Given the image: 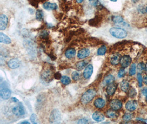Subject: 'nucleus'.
Returning <instances> with one entry per match:
<instances>
[{"mask_svg":"<svg viewBox=\"0 0 147 124\" xmlns=\"http://www.w3.org/2000/svg\"><path fill=\"white\" fill-rule=\"evenodd\" d=\"M96 92L94 89H89L82 95L81 102L83 104H87L90 103L95 96Z\"/></svg>","mask_w":147,"mask_h":124,"instance_id":"1","label":"nucleus"},{"mask_svg":"<svg viewBox=\"0 0 147 124\" xmlns=\"http://www.w3.org/2000/svg\"><path fill=\"white\" fill-rule=\"evenodd\" d=\"M110 33L113 37L117 39H123L127 35V31L121 28L113 27L110 29Z\"/></svg>","mask_w":147,"mask_h":124,"instance_id":"2","label":"nucleus"},{"mask_svg":"<svg viewBox=\"0 0 147 124\" xmlns=\"http://www.w3.org/2000/svg\"><path fill=\"white\" fill-rule=\"evenodd\" d=\"M54 74L52 69L49 67L45 68L41 73V79L43 81L46 82H49L52 79Z\"/></svg>","mask_w":147,"mask_h":124,"instance_id":"3","label":"nucleus"},{"mask_svg":"<svg viewBox=\"0 0 147 124\" xmlns=\"http://www.w3.org/2000/svg\"><path fill=\"white\" fill-rule=\"evenodd\" d=\"M13 114L16 116H22L25 114V109L23 105L21 103L13 107L12 109Z\"/></svg>","mask_w":147,"mask_h":124,"instance_id":"4","label":"nucleus"},{"mask_svg":"<svg viewBox=\"0 0 147 124\" xmlns=\"http://www.w3.org/2000/svg\"><path fill=\"white\" fill-rule=\"evenodd\" d=\"M50 121L51 123H59L61 121V114L57 109L52 110L50 115Z\"/></svg>","mask_w":147,"mask_h":124,"instance_id":"5","label":"nucleus"},{"mask_svg":"<svg viewBox=\"0 0 147 124\" xmlns=\"http://www.w3.org/2000/svg\"><path fill=\"white\" fill-rule=\"evenodd\" d=\"M11 91L6 87H1L0 90V96L3 99H8L11 97Z\"/></svg>","mask_w":147,"mask_h":124,"instance_id":"6","label":"nucleus"},{"mask_svg":"<svg viewBox=\"0 0 147 124\" xmlns=\"http://www.w3.org/2000/svg\"><path fill=\"white\" fill-rule=\"evenodd\" d=\"M94 68L92 65H87L83 72V77L85 79H89L93 73Z\"/></svg>","mask_w":147,"mask_h":124,"instance_id":"7","label":"nucleus"},{"mask_svg":"<svg viewBox=\"0 0 147 124\" xmlns=\"http://www.w3.org/2000/svg\"><path fill=\"white\" fill-rule=\"evenodd\" d=\"M132 62L131 57L128 55H125L121 57L120 60V64L123 68H126L130 65Z\"/></svg>","mask_w":147,"mask_h":124,"instance_id":"8","label":"nucleus"},{"mask_svg":"<svg viewBox=\"0 0 147 124\" xmlns=\"http://www.w3.org/2000/svg\"><path fill=\"white\" fill-rule=\"evenodd\" d=\"M21 61L18 58H12L7 62L8 66L12 69H16L21 66Z\"/></svg>","mask_w":147,"mask_h":124,"instance_id":"9","label":"nucleus"},{"mask_svg":"<svg viewBox=\"0 0 147 124\" xmlns=\"http://www.w3.org/2000/svg\"><path fill=\"white\" fill-rule=\"evenodd\" d=\"M110 105L112 109L117 111V110H120L122 108V103L120 100L118 99H113L111 101V102L110 103Z\"/></svg>","mask_w":147,"mask_h":124,"instance_id":"10","label":"nucleus"},{"mask_svg":"<svg viewBox=\"0 0 147 124\" xmlns=\"http://www.w3.org/2000/svg\"><path fill=\"white\" fill-rule=\"evenodd\" d=\"M8 24V18L5 15L2 14L0 16V30H4Z\"/></svg>","mask_w":147,"mask_h":124,"instance_id":"11","label":"nucleus"},{"mask_svg":"<svg viewBox=\"0 0 147 124\" xmlns=\"http://www.w3.org/2000/svg\"><path fill=\"white\" fill-rule=\"evenodd\" d=\"M138 106V103L136 100L128 101L126 104V108L130 112H133L135 110Z\"/></svg>","mask_w":147,"mask_h":124,"instance_id":"12","label":"nucleus"},{"mask_svg":"<svg viewBox=\"0 0 147 124\" xmlns=\"http://www.w3.org/2000/svg\"><path fill=\"white\" fill-rule=\"evenodd\" d=\"M92 118L94 121L96 122H102L104 120L105 116L103 113L97 111L93 113Z\"/></svg>","mask_w":147,"mask_h":124,"instance_id":"13","label":"nucleus"},{"mask_svg":"<svg viewBox=\"0 0 147 124\" xmlns=\"http://www.w3.org/2000/svg\"><path fill=\"white\" fill-rule=\"evenodd\" d=\"M90 50L88 49L84 48V49H82L80 50L79 51L78 53L77 56L78 58H79L80 59H83L86 58V57H88L89 55H90Z\"/></svg>","mask_w":147,"mask_h":124,"instance_id":"14","label":"nucleus"},{"mask_svg":"<svg viewBox=\"0 0 147 124\" xmlns=\"http://www.w3.org/2000/svg\"><path fill=\"white\" fill-rule=\"evenodd\" d=\"M121 58V57L120 54L118 53L114 54L111 57V58H110V63L112 65H117L119 63H120Z\"/></svg>","mask_w":147,"mask_h":124,"instance_id":"15","label":"nucleus"},{"mask_svg":"<svg viewBox=\"0 0 147 124\" xmlns=\"http://www.w3.org/2000/svg\"><path fill=\"white\" fill-rule=\"evenodd\" d=\"M105 104H106V102L104 99H103L102 98H98L96 99L94 101V106L98 109H102L103 108Z\"/></svg>","mask_w":147,"mask_h":124,"instance_id":"16","label":"nucleus"},{"mask_svg":"<svg viewBox=\"0 0 147 124\" xmlns=\"http://www.w3.org/2000/svg\"><path fill=\"white\" fill-rule=\"evenodd\" d=\"M116 88H117V85L115 83H114L113 82L112 83L109 84V85H108L106 88L107 94L110 96L113 95L116 90Z\"/></svg>","mask_w":147,"mask_h":124,"instance_id":"17","label":"nucleus"},{"mask_svg":"<svg viewBox=\"0 0 147 124\" xmlns=\"http://www.w3.org/2000/svg\"><path fill=\"white\" fill-rule=\"evenodd\" d=\"M0 42L5 44H10L11 43V39L7 35L0 33Z\"/></svg>","mask_w":147,"mask_h":124,"instance_id":"18","label":"nucleus"},{"mask_svg":"<svg viewBox=\"0 0 147 124\" xmlns=\"http://www.w3.org/2000/svg\"><path fill=\"white\" fill-rule=\"evenodd\" d=\"M43 7L46 10H55L57 9V5L56 3L47 2L44 3Z\"/></svg>","mask_w":147,"mask_h":124,"instance_id":"19","label":"nucleus"},{"mask_svg":"<svg viewBox=\"0 0 147 124\" xmlns=\"http://www.w3.org/2000/svg\"><path fill=\"white\" fill-rule=\"evenodd\" d=\"M76 54V50L73 48L68 49L65 52V56L68 59H71L75 57Z\"/></svg>","mask_w":147,"mask_h":124,"instance_id":"20","label":"nucleus"},{"mask_svg":"<svg viewBox=\"0 0 147 124\" xmlns=\"http://www.w3.org/2000/svg\"><path fill=\"white\" fill-rule=\"evenodd\" d=\"M115 77L113 75H109L104 78L103 83L104 86L109 85V84L113 83L115 81Z\"/></svg>","mask_w":147,"mask_h":124,"instance_id":"21","label":"nucleus"},{"mask_svg":"<svg viewBox=\"0 0 147 124\" xmlns=\"http://www.w3.org/2000/svg\"><path fill=\"white\" fill-rule=\"evenodd\" d=\"M129 87H130V84L129 82H128L127 81L123 80L121 82L120 88L123 92H127L128 89H129Z\"/></svg>","mask_w":147,"mask_h":124,"instance_id":"22","label":"nucleus"},{"mask_svg":"<svg viewBox=\"0 0 147 124\" xmlns=\"http://www.w3.org/2000/svg\"><path fill=\"white\" fill-rule=\"evenodd\" d=\"M106 115L107 117L109 118H116L117 117L118 115V114L117 113L116 110H115L113 109H111V110H108L106 113Z\"/></svg>","mask_w":147,"mask_h":124,"instance_id":"23","label":"nucleus"},{"mask_svg":"<svg viewBox=\"0 0 147 124\" xmlns=\"http://www.w3.org/2000/svg\"><path fill=\"white\" fill-rule=\"evenodd\" d=\"M88 64L86 61H82L77 62L76 65V67L78 71H81L83 70Z\"/></svg>","mask_w":147,"mask_h":124,"instance_id":"24","label":"nucleus"},{"mask_svg":"<svg viewBox=\"0 0 147 124\" xmlns=\"http://www.w3.org/2000/svg\"><path fill=\"white\" fill-rule=\"evenodd\" d=\"M61 82L64 85H68L71 83V80L69 77L66 76H63L61 77L60 79Z\"/></svg>","mask_w":147,"mask_h":124,"instance_id":"25","label":"nucleus"},{"mask_svg":"<svg viewBox=\"0 0 147 124\" xmlns=\"http://www.w3.org/2000/svg\"><path fill=\"white\" fill-rule=\"evenodd\" d=\"M112 21L115 23L118 24H121L125 23L123 21V18L120 16H114L112 18Z\"/></svg>","mask_w":147,"mask_h":124,"instance_id":"26","label":"nucleus"},{"mask_svg":"<svg viewBox=\"0 0 147 124\" xmlns=\"http://www.w3.org/2000/svg\"><path fill=\"white\" fill-rule=\"evenodd\" d=\"M133 114L130 112H127L124 114V115L122 117V119L124 121H129L133 118Z\"/></svg>","mask_w":147,"mask_h":124,"instance_id":"27","label":"nucleus"},{"mask_svg":"<svg viewBox=\"0 0 147 124\" xmlns=\"http://www.w3.org/2000/svg\"><path fill=\"white\" fill-rule=\"evenodd\" d=\"M36 19L41 21L44 19V13L41 10H38L36 12Z\"/></svg>","mask_w":147,"mask_h":124,"instance_id":"28","label":"nucleus"},{"mask_svg":"<svg viewBox=\"0 0 147 124\" xmlns=\"http://www.w3.org/2000/svg\"><path fill=\"white\" fill-rule=\"evenodd\" d=\"M107 51V47L106 46L103 45L100 48H99L97 51V54L99 55H104L106 53Z\"/></svg>","mask_w":147,"mask_h":124,"instance_id":"29","label":"nucleus"},{"mask_svg":"<svg viewBox=\"0 0 147 124\" xmlns=\"http://www.w3.org/2000/svg\"><path fill=\"white\" fill-rule=\"evenodd\" d=\"M81 73L79 72L75 71L72 73V78L74 81H78L80 79Z\"/></svg>","mask_w":147,"mask_h":124,"instance_id":"30","label":"nucleus"},{"mask_svg":"<svg viewBox=\"0 0 147 124\" xmlns=\"http://www.w3.org/2000/svg\"><path fill=\"white\" fill-rule=\"evenodd\" d=\"M136 72V64L133 63L130 66L129 70V75L130 76H133L135 75Z\"/></svg>","mask_w":147,"mask_h":124,"instance_id":"31","label":"nucleus"},{"mask_svg":"<svg viewBox=\"0 0 147 124\" xmlns=\"http://www.w3.org/2000/svg\"><path fill=\"white\" fill-rule=\"evenodd\" d=\"M40 36L43 39H46L48 38L49 33L46 30L43 31L41 32V33L40 34Z\"/></svg>","mask_w":147,"mask_h":124,"instance_id":"32","label":"nucleus"},{"mask_svg":"<svg viewBox=\"0 0 147 124\" xmlns=\"http://www.w3.org/2000/svg\"><path fill=\"white\" fill-rule=\"evenodd\" d=\"M145 67L146 65H145V64L143 62H141L138 65L137 68L139 71H143L145 70Z\"/></svg>","mask_w":147,"mask_h":124,"instance_id":"33","label":"nucleus"},{"mask_svg":"<svg viewBox=\"0 0 147 124\" xmlns=\"http://www.w3.org/2000/svg\"><path fill=\"white\" fill-rule=\"evenodd\" d=\"M30 120L31 122L33 123H37V116H36V114H33L30 116Z\"/></svg>","mask_w":147,"mask_h":124,"instance_id":"34","label":"nucleus"},{"mask_svg":"<svg viewBox=\"0 0 147 124\" xmlns=\"http://www.w3.org/2000/svg\"><path fill=\"white\" fill-rule=\"evenodd\" d=\"M125 75V70L124 68H121L118 71V77L119 78H122Z\"/></svg>","mask_w":147,"mask_h":124,"instance_id":"35","label":"nucleus"},{"mask_svg":"<svg viewBox=\"0 0 147 124\" xmlns=\"http://www.w3.org/2000/svg\"><path fill=\"white\" fill-rule=\"evenodd\" d=\"M137 77L138 82V83H139V87H142V82H143V79H142V77L141 76V73H138Z\"/></svg>","mask_w":147,"mask_h":124,"instance_id":"36","label":"nucleus"},{"mask_svg":"<svg viewBox=\"0 0 147 124\" xmlns=\"http://www.w3.org/2000/svg\"><path fill=\"white\" fill-rule=\"evenodd\" d=\"M90 3L93 6H97L99 3L98 0H89Z\"/></svg>","mask_w":147,"mask_h":124,"instance_id":"37","label":"nucleus"},{"mask_svg":"<svg viewBox=\"0 0 147 124\" xmlns=\"http://www.w3.org/2000/svg\"><path fill=\"white\" fill-rule=\"evenodd\" d=\"M88 122H89V120L86 118L81 119L78 121V123H87Z\"/></svg>","mask_w":147,"mask_h":124,"instance_id":"38","label":"nucleus"},{"mask_svg":"<svg viewBox=\"0 0 147 124\" xmlns=\"http://www.w3.org/2000/svg\"><path fill=\"white\" fill-rule=\"evenodd\" d=\"M54 78L55 79H56V80H60L61 79V78L62 77L61 75L59 73V72H57L56 73H55L54 74Z\"/></svg>","mask_w":147,"mask_h":124,"instance_id":"39","label":"nucleus"},{"mask_svg":"<svg viewBox=\"0 0 147 124\" xmlns=\"http://www.w3.org/2000/svg\"><path fill=\"white\" fill-rule=\"evenodd\" d=\"M142 93H143V94L145 96H147V87L146 88H144L143 90H142Z\"/></svg>","mask_w":147,"mask_h":124,"instance_id":"40","label":"nucleus"},{"mask_svg":"<svg viewBox=\"0 0 147 124\" xmlns=\"http://www.w3.org/2000/svg\"><path fill=\"white\" fill-rule=\"evenodd\" d=\"M12 100L13 101V102H15V103H18L19 102V100H18L17 98H15V97H13L12 98Z\"/></svg>","mask_w":147,"mask_h":124,"instance_id":"41","label":"nucleus"},{"mask_svg":"<svg viewBox=\"0 0 147 124\" xmlns=\"http://www.w3.org/2000/svg\"><path fill=\"white\" fill-rule=\"evenodd\" d=\"M143 82H144L145 84L147 85V76H145L144 77V79H143Z\"/></svg>","mask_w":147,"mask_h":124,"instance_id":"42","label":"nucleus"},{"mask_svg":"<svg viewBox=\"0 0 147 124\" xmlns=\"http://www.w3.org/2000/svg\"><path fill=\"white\" fill-rule=\"evenodd\" d=\"M76 1L78 3H82L83 1V0H76Z\"/></svg>","mask_w":147,"mask_h":124,"instance_id":"43","label":"nucleus"},{"mask_svg":"<svg viewBox=\"0 0 147 124\" xmlns=\"http://www.w3.org/2000/svg\"><path fill=\"white\" fill-rule=\"evenodd\" d=\"M139 1V0H132V2H133V3H137V2H138Z\"/></svg>","mask_w":147,"mask_h":124,"instance_id":"44","label":"nucleus"},{"mask_svg":"<svg viewBox=\"0 0 147 124\" xmlns=\"http://www.w3.org/2000/svg\"><path fill=\"white\" fill-rule=\"evenodd\" d=\"M21 123H29V122H28V121H23V122H22Z\"/></svg>","mask_w":147,"mask_h":124,"instance_id":"45","label":"nucleus"},{"mask_svg":"<svg viewBox=\"0 0 147 124\" xmlns=\"http://www.w3.org/2000/svg\"><path fill=\"white\" fill-rule=\"evenodd\" d=\"M145 12L146 13H147V7L145 8Z\"/></svg>","mask_w":147,"mask_h":124,"instance_id":"46","label":"nucleus"},{"mask_svg":"<svg viewBox=\"0 0 147 124\" xmlns=\"http://www.w3.org/2000/svg\"><path fill=\"white\" fill-rule=\"evenodd\" d=\"M145 71H146V72H147V63H146V67H145Z\"/></svg>","mask_w":147,"mask_h":124,"instance_id":"47","label":"nucleus"},{"mask_svg":"<svg viewBox=\"0 0 147 124\" xmlns=\"http://www.w3.org/2000/svg\"><path fill=\"white\" fill-rule=\"evenodd\" d=\"M111 1H112V2H116L117 1V0H110Z\"/></svg>","mask_w":147,"mask_h":124,"instance_id":"48","label":"nucleus"},{"mask_svg":"<svg viewBox=\"0 0 147 124\" xmlns=\"http://www.w3.org/2000/svg\"><path fill=\"white\" fill-rule=\"evenodd\" d=\"M146 101L147 102V96H146Z\"/></svg>","mask_w":147,"mask_h":124,"instance_id":"49","label":"nucleus"}]
</instances>
